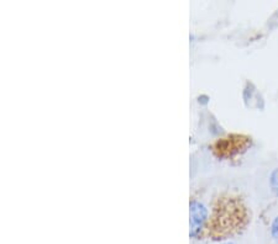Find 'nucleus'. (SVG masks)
I'll list each match as a JSON object with an SVG mask.
<instances>
[{"label": "nucleus", "instance_id": "nucleus-1", "mask_svg": "<svg viewBox=\"0 0 278 244\" xmlns=\"http://www.w3.org/2000/svg\"><path fill=\"white\" fill-rule=\"evenodd\" d=\"M250 222V212L245 204L236 196L224 195L213 205L203 236L219 240L235 236L245 230Z\"/></svg>", "mask_w": 278, "mask_h": 244}, {"label": "nucleus", "instance_id": "nucleus-2", "mask_svg": "<svg viewBox=\"0 0 278 244\" xmlns=\"http://www.w3.org/2000/svg\"><path fill=\"white\" fill-rule=\"evenodd\" d=\"M251 145V138L244 135H229L217 139L211 144V152L215 157L221 159L232 158L238 154L244 153Z\"/></svg>", "mask_w": 278, "mask_h": 244}, {"label": "nucleus", "instance_id": "nucleus-3", "mask_svg": "<svg viewBox=\"0 0 278 244\" xmlns=\"http://www.w3.org/2000/svg\"><path fill=\"white\" fill-rule=\"evenodd\" d=\"M208 218V210L204 207V205L196 200L190 202V237H203Z\"/></svg>", "mask_w": 278, "mask_h": 244}, {"label": "nucleus", "instance_id": "nucleus-4", "mask_svg": "<svg viewBox=\"0 0 278 244\" xmlns=\"http://www.w3.org/2000/svg\"><path fill=\"white\" fill-rule=\"evenodd\" d=\"M270 185H271L272 192H273L274 195L278 196V168H276L273 172L271 173Z\"/></svg>", "mask_w": 278, "mask_h": 244}, {"label": "nucleus", "instance_id": "nucleus-5", "mask_svg": "<svg viewBox=\"0 0 278 244\" xmlns=\"http://www.w3.org/2000/svg\"><path fill=\"white\" fill-rule=\"evenodd\" d=\"M271 236L273 238V240L278 243V216L272 221L271 225Z\"/></svg>", "mask_w": 278, "mask_h": 244}, {"label": "nucleus", "instance_id": "nucleus-6", "mask_svg": "<svg viewBox=\"0 0 278 244\" xmlns=\"http://www.w3.org/2000/svg\"><path fill=\"white\" fill-rule=\"evenodd\" d=\"M224 244H235V243H232V242H228V243H224Z\"/></svg>", "mask_w": 278, "mask_h": 244}]
</instances>
